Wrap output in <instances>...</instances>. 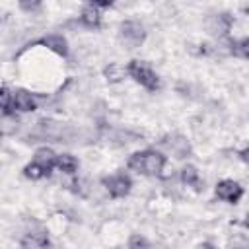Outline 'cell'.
<instances>
[{
    "mask_svg": "<svg viewBox=\"0 0 249 249\" xmlns=\"http://www.w3.org/2000/svg\"><path fill=\"white\" fill-rule=\"evenodd\" d=\"M80 23L88 29H99L101 27V16L95 10V6H86L80 16Z\"/></svg>",
    "mask_w": 249,
    "mask_h": 249,
    "instance_id": "12",
    "label": "cell"
},
{
    "mask_svg": "<svg viewBox=\"0 0 249 249\" xmlns=\"http://www.w3.org/2000/svg\"><path fill=\"white\" fill-rule=\"evenodd\" d=\"M23 175H25L27 179H31V181H37V179L47 177L45 169H43V167H41L37 161H29V163L23 167Z\"/></svg>",
    "mask_w": 249,
    "mask_h": 249,
    "instance_id": "18",
    "label": "cell"
},
{
    "mask_svg": "<svg viewBox=\"0 0 249 249\" xmlns=\"http://www.w3.org/2000/svg\"><path fill=\"white\" fill-rule=\"evenodd\" d=\"M124 72H126V70H123L119 64H109V66L103 70V74H105L107 82H111V84H115V82H121V80L124 78Z\"/></svg>",
    "mask_w": 249,
    "mask_h": 249,
    "instance_id": "19",
    "label": "cell"
},
{
    "mask_svg": "<svg viewBox=\"0 0 249 249\" xmlns=\"http://www.w3.org/2000/svg\"><path fill=\"white\" fill-rule=\"evenodd\" d=\"M12 103H14V109L16 111H23V113H29V111H35L37 105H39V99L35 93L27 91V89H16L12 93Z\"/></svg>",
    "mask_w": 249,
    "mask_h": 249,
    "instance_id": "10",
    "label": "cell"
},
{
    "mask_svg": "<svg viewBox=\"0 0 249 249\" xmlns=\"http://www.w3.org/2000/svg\"><path fill=\"white\" fill-rule=\"evenodd\" d=\"M214 193H216V196L220 200H226L230 204H237L241 200V196H243V187L233 179H222L216 185Z\"/></svg>",
    "mask_w": 249,
    "mask_h": 249,
    "instance_id": "6",
    "label": "cell"
},
{
    "mask_svg": "<svg viewBox=\"0 0 249 249\" xmlns=\"http://www.w3.org/2000/svg\"><path fill=\"white\" fill-rule=\"evenodd\" d=\"M128 169L142 173V175H160L163 165H165V156L161 152L156 150H142V152H134L130 154L128 161H126Z\"/></svg>",
    "mask_w": 249,
    "mask_h": 249,
    "instance_id": "1",
    "label": "cell"
},
{
    "mask_svg": "<svg viewBox=\"0 0 249 249\" xmlns=\"http://www.w3.org/2000/svg\"><path fill=\"white\" fill-rule=\"evenodd\" d=\"M93 2V6H101V8H111L115 4V0H89Z\"/></svg>",
    "mask_w": 249,
    "mask_h": 249,
    "instance_id": "22",
    "label": "cell"
},
{
    "mask_svg": "<svg viewBox=\"0 0 249 249\" xmlns=\"http://www.w3.org/2000/svg\"><path fill=\"white\" fill-rule=\"evenodd\" d=\"M161 144H163L171 154H175V158H179V160L191 156V144H189V140H187L183 134H179V132L165 134V136L161 138Z\"/></svg>",
    "mask_w": 249,
    "mask_h": 249,
    "instance_id": "7",
    "label": "cell"
},
{
    "mask_svg": "<svg viewBox=\"0 0 249 249\" xmlns=\"http://www.w3.org/2000/svg\"><path fill=\"white\" fill-rule=\"evenodd\" d=\"M126 74L136 82L140 84L142 88H146L148 91H156L160 89V78L158 74L144 62V60H130L128 66H126Z\"/></svg>",
    "mask_w": 249,
    "mask_h": 249,
    "instance_id": "3",
    "label": "cell"
},
{
    "mask_svg": "<svg viewBox=\"0 0 249 249\" xmlns=\"http://www.w3.org/2000/svg\"><path fill=\"white\" fill-rule=\"evenodd\" d=\"M230 53L237 58H247L249 56V39L243 37L239 41H230Z\"/></svg>",
    "mask_w": 249,
    "mask_h": 249,
    "instance_id": "16",
    "label": "cell"
},
{
    "mask_svg": "<svg viewBox=\"0 0 249 249\" xmlns=\"http://www.w3.org/2000/svg\"><path fill=\"white\" fill-rule=\"evenodd\" d=\"M119 35H121V39H123L130 49L140 47V45L144 43V39H146V31H144L142 23H138V21H134V19L123 21V23L119 25Z\"/></svg>",
    "mask_w": 249,
    "mask_h": 249,
    "instance_id": "4",
    "label": "cell"
},
{
    "mask_svg": "<svg viewBox=\"0 0 249 249\" xmlns=\"http://www.w3.org/2000/svg\"><path fill=\"white\" fill-rule=\"evenodd\" d=\"M233 25V16H230L228 12H222V14H214L206 19V29L210 35H216V37H222L226 35Z\"/></svg>",
    "mask_w": 249,
    "mask_h": 249,
    "instance_id": "8",
    "label": "cell"
},
{
    "mask_svg": "<svg viewBox=\"0 0 249 249\" xmlns=\"http://www.w3.org/2000/svg\"><path fill=\"white\" fill-rule=\"evenodd\" d=\"M128 247L130 249H136V247H150V241L148 239H144L142 235H130V239H128Z\"/></svg>",
    "mask_w": 249,
    "mask_h": 249,
    "instance_id": "20",
    "label": "cell"
},
{
    "mask_svg": "<svg viewBox=\"0 0 249 249\" xmlns=\"http://www.w3.org/2000/svg\"><path fill=\"white\" fill-rule=\"evenodd\" d=\"M181 181L187 185V187H193L195 191H202V181H200V175H198V169L195 165H185L181 169Z\"/></svg>",
    "mask_w": 249,
    "mask_h": 249,
    "instance_id": "13",
    "label": "cell"
},
{
    "mask_svg": "<svg viewBox=\"0 0 249 249\" xmlns=\"http://www.w3.org/2000/svg\"><path fill=\"white\" fill-rule=\"evenodd\" d=\"M0 111H2V115H16V109L12 103V93L4 86L0 88Z\"/></svg>",
    "mask_w": 249,
    "mask_h": 249,
    "instance_id": "17",
    "label": "cell"
},
{
    "mask_svg": "<svg viewBox=\"0 0 249 249\" xmlns=\"http://www.w3.org/2000/svg\"><path fill=\"white\" fill-rule=\"evenodd\" d=\"M19 245L21 247H47V245H51V241L45 231H29L21 237Z\"/></svg>",
    "mask_w": 249,
    "mask_h": 249,
    "instance_id": "14",
    "label": "cell"
},
{
    "mask_svg": "<svg viewBox=\"0 0 249 249\" xmlns=\"http://www.w3.org/2000/svg\"><path fill=\"white\" fill-rule=\"evenodd\" d=\"M31 45L47 47L49 51H53L54 54H58V56H62V58H66V56H68V43H66V39H64L62 35H58V33L45 35V37H41V39H37V41L29 43L27 47H31Z\"/></svg>",
    "mask_w": 249,
    "mask_h": 249,
    "instance_id": "9",
    "label": "cell"
},
{
    "mask_svg": "<svg viewBox=\"0 0 249 249\" xmlns=\"http://www.w3.org/2000/svg\"><path fill=\"white\" fill-rule=\"evenodd\" d=\"M41 2H43V0H18L19 8H21L23 12H35V10L41 6Z\"/></svg>",
    "mask_w": 249,
    "mask_h": 249,
    "instance_id": "21",
    "label": "cell"
},
{
    "mask_svg": "<svg viewBox=\"0 0 249 249\" xmlns=\"http://www.w3.org/2000/svg\"><path fill=\"white\" fill-rule=\"evenodd\" d=\"M54 160H56V154H54L51 148H47V146L39 148V150L35 152V156H33V161H37V163L45 169L47 177L51 175V171H53V167H54Z\"/></svg>",
    "mask_w": 249,
    "mask_h": 249,
    "instance_id": "11",
    "label": "cell"
},
{
    "mask_svg": "<svg viewBox=\"0 0 249 249\" xmlns=\"http://www.w3.org/2000/svg\"><path fill=\"white\" fill-rule=\"evenodd\" d=\"M247 152H249L247 148H243V150L239 152V156H241V160H243V161H247Z\"/></svg>",
    "mask_w": 249,
    "mask_h": 249,
    "instance_id": "23",
    "label": "cell"
},
{
    "mask_svg": "<svg viewBox=\"0 0 249 249\" xmlns=\"http://www.w3.org/2000/svg\"><path fill=\"white\" fill-rule=\"evenodd\" d=\"M101 183L105 185V189L109 191V196L111 198H124L130 189H132V181L128 175L124 173H117V175H111V177H103Z\"/></svg>",
    "mask_w": 249,
    "mask_h": 249,
    "instance_id": "5",
    "label": "cell"
},
{
    "mask_svg": "<svg viewBox=\"0 0 249 249\" xmlns=\"http://www.w3.org/2000/svg\"><path fill=\"white\" fill-rule=\"evenodd\" d=\"M33 138H47L53 142H74L76 138V130L64 123H56L51 119L39 121L37 128L33 132Z\"/></svg>",
    "mask_w": 249,
    "mask_h": 249,
    "instance_id": "2",
    "label": "cell"
},
{
    "mask_svg": "<svg viewBox=\"0 0 249 249\" xmlns=\"http://www.w3.org/2000/svg\"><path fill=\"white\" fill-rule=\"evenodd\" d=\"M54 167H58L62 173H76V169L80 167V161L72 156V154H58L56 160H54Z\"/></svg>",
    "mask_w": 249,
    "mask_h": 249,
    "instance_id": "15",
    "label": "cell"
}]
</instances>
